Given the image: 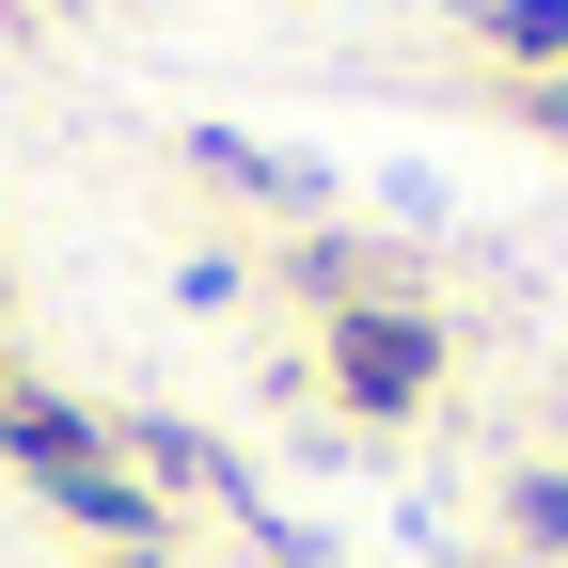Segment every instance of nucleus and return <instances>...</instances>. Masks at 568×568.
I'll return each mask as SVG.
<instances>
[{
  "label": "nucleus",
  "instance_id": "39448f33",
  "mask_svg": "<svg viewBox=\"0 0 568 568\" xmlns=\"http://www.w3.org/2000/svg\"><path fill=\"white\" fill-rule=\"evenodd\" d=\"M537 126H552V142H568V80H537Z\"/></svg>",
  "mask_w": 568,
  "mask_h": 568
},
{
  "label": "nucleus",
  "instance_id": "0eeeda50",
  "mask_svg": "<svg viewBox=\"0 0 568 568\" xmlns=\"http://www.w3.org/2000/svg\"><path fill=\"white\" fill-rule=\"evenodd\" d=\"M0 410H17V379H0Z\"/></svg>",
  "mask_w": 568,
  "mask_h": 568
},
{
  "label": "nucleus",
  "instance_id": "f03ea898",
  "mask_svg": "<svg viewBox=\"0 0 568 568\" xmlns=\"http://www.w3.org/2000/svg\"><path fill=\"white\" fill-rule=\"evenodd\" d=\"M190 174H222V190H253L268 222H301V237H316V205H332V190H316L301 159H268V142H237V126H190Z\"/></svg>",
  "mask_w": 568,
  "mask_h": 568
},
{
  "label": "nucleus",
  "instance_id": "20e7f679",
  "mask_svg": "<svg viewBox=\"0 0 568 568\" xmlns=\"http://www.w3.org/2000/svg\"><path fill=\"white\" fill-rule=\"evenodd\" d=\"M506 521H521L537 552H568V474H506Z\"/></svg>",
  "mask_w": 568,
  "mask_h": 568
},
{
  "label": "nucleus",
  "instance_id": "7ed1b4c3",
  "mask_svg": "<svg viewBox=\"0 0 568 568\" xmlns=\"http://www.w3.org/2000/svg\"><path fill=\"white\" fill-rule=\"evenodd\" d=\"M474 32L506 63H537V80H568V0H474Z\"/></svg>",
  "mask_w": 568,
  "mask_h": 568
},
{
  "label": "nucleus",
  "instance_id": "423d86ee",
  "mask_svg": "<svg viewBox=\"0 0 568 568\" xmlns=\"http://www.w3.org/2000/svg\"><path fill=\"white\" fill-rule=\"evenodd\" d=\"M80 568H174V552H80Z\"/></svg>",
  "mask_w": 568,
  "mask_h": 568
},
{
  "label": "nucleus",
  "instance_id": "f257e3e1",
  "mask_svg": "<svg viewBox=\"0 0 568 568\" xmlns=\"http://www.w3.org/2000/svg\"><path fill=\"white\" fill-rule=\"evenodd\" d=\"M316 379L364 410V426H410L426 395H443V316H426V301H347L316 332Z\"/></svg>",
  "mask_w": 568,
  "mask_h": 568
}]
</instances>
